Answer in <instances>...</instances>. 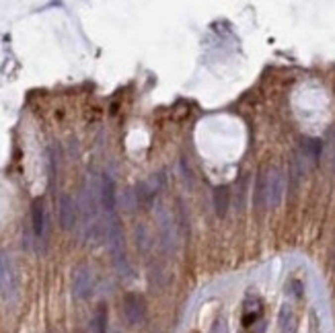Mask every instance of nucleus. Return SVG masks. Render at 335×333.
I'll return each instance as SVG.
<instances>
[{"instance_id": "obj_1", "label": "nucleus", "mask_w": 335, "mask_h": 333, "mask_svg": "<svg viewBox=\"0 0 335 333\" xmlns=\"http://www.w3.org/2000/svg\"><path fill=\"white\" fill-rule=\"evenodd\" d=\"M319 152H321V142L319 140H311V138H306V140L300 142V146L296 148L294 152V159H292V181L298 183L300 179L306 177V173H309L317 159H319Z\"/></svg>"}, {"instance_id": "obj_2", "label": "nucleus", "mask_w": 335, "mask_h": 333, "mask_svg": "<svg viewBox=\"0 0 335 333\" xmlns=\"http://www.w3.org/2000/svg\"><path fill=\"white\" fill-rule=\"evenodd\" d=\"M265 179H268V210H274L282 204L286 191V175L282 173V169L274 166L265 173Z\"/></svg>"}, {"instance_id": "obj_3", "label": "nucleus", "mask_w": 335, "mask_h": 333, "mask_svg": "<svg viewBox=\"0 0 335 333\" xmlns=\"http://www.w3.org/2000/svg\"><path fill=\"white\" fill-rule=\"evenodd\" d=\"M99 204L105 210L107 216H115V204H117V193L115 183L107 173L99 177Z\"/></svg>"}, {"instance_id": "obj_4", "label": "nucleus", "mask_w": 335, "mask_h": 333, "mask_svg": "<svg viewBox=\"0 0 335 333\" xmlns=\"http://www.w3.org/2000/svg\"><path fill=\"white\" fill-rule=\"evenodd\" d=\"M17 288V276L8 255L0 253V296H10Z\"/></svg>"}, {"instance_id": "obj_5", "label": "nucleus", "mask_w": 335, "mask_h": 333, "mask_svg": "<svg viewBox=\"0 0 335 333\" xmlns=\"http://www.w3.org/2000/svg\"><path fill=\"white\" fill-rule=\"evenodd\" d=\"M123 315L130 325H140L144 321V315H146L144 298L138 294H128L123 298Z\"/></svg>"}, {"instance_id": "obj_6", "label": "nucleus", "mask_w": 335, "mask_h": 333, "mask_svg": "<svg viewBox=\"0 0 335 333\" xmlns=\"http://www.w3.org/2000/svg\"><path fill=\"white\" fill-rule=\"evenodd\" d=\"M58 216H60V224L64 230H72L74 224H76V204L74 200L64 193L60 198V204H58Z\"/></svg>"}, {"instance_id": "obj_7", "label": "nucleus", "mask_w": 335, "mask_h": 333, "mask_svg": "<svg viewBox=\"0 0 335 333\" xmlns=\"http://www.w3.org/2000/svg\"><path fill=\"white\" fill-rule=\"evenodd\" d=\"M93 274L87 270V268H78L74 272V294L78 298H87L91 292H93Z\"/></svg>"}, {"instance_id": "obj_8", "label": "nucleus", "mask_w": 335, "mask_h": 333, "mask_svg": "<svg viewBox=\"0 0 335 333\" xmlns=\"http://www.w3.org/2000/svg\"><path fill=\"white\" fill-rule=\"evenodd\" d=\"M31 218H33V232H35V237L41 239V237H44V230H46V210H44V204H41V200H37L33 204Z\"/></svg>"}, {"instance_id": "obj_9", "label": "nucleus", "mask_w": 335, "mask_h": 333, "mask_svg": "<svg viewBox=\"0 0 335 333\" xmlns=\"http://www.w3.org/2000/svg\"><path fill=\"white\" fill-rule=\"evenodd\" d=\"M294 313L288 304H284L282 311H280V317H278V333H294Z\"/></svg>"}, {"instance_id": "obj_10", "label": "nucleus", "mask_w": 335, "mask_h": 333, "mask_svg": "<svg viewBox=\"0 0 335 333\" xmlns=\"http://www.w3.org/2000/svg\"><path fill=\"white\" fill-rule=\"evenodd\" d=\"M255 206L259 210H268V179H265V173L257 177L255 183Z\"/></svg>"}, {"instance_id": "obj_11", "label": "nucleus", "mask_w": 335, "mask_h": 333, "mask_svg": "<svg viewBox=\"0 0 335 333\" xmlns=\"http://www.w3.org/2000/svg\"><path fill=\"white\" fill-rule=\"evenodd\" d=\"M228 204H230L228 187H216V191H214V208H216V214L220 218L228 212Z\"/></svg>"}, {"instance_id": "obj_12", "label": "nucleus", "mask_w": 335, "mask_h": 333, "mask_svg": "<svg viewBox=\"0 0 335 333\" xmlns=\"http://www.w3.org/2000/svg\"><path fill=\"white\" fill-rule=\"evenodd\" d=\"M95 327H97V333H107V309H105V304H99V309H97Z\"/></svg>"}, {"instance_id": "obj_13", "label": "nucleus", "mask_w": 335, "mask_h": 333, "mask_svg": "<svg viewBox=\"0 0 335 333\" xmlns=\"http://www.w3.org/2000/svg\"><path fill=\"white\" fill-rule=\"evenodd\" d=\"M212 333H226V325H222V323H216Z\"/></svg>"}]
</instances>
